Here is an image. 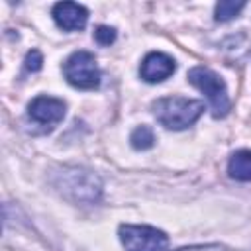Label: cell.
I'll return each mask as SVG.
<instances>
[{
  "mask_svg": "<svg viewBox=\"0 0 251 251\" xmlns=\"http://www.w3.org/2000/svg\"><path fill=\"white\" fill-rule=\"evenodd\" d=\"M53 20L65 31L82 29L88 22V10L76 2H59L53 6Z\"/></svg>",
  "mask_w": 251,
  "mask_h": 251,
  "instance_id": "8",
  "label": "cell"
},
{
  "mask_svg": "<svg viewBox=\"0 0 251 251\" xmlns=\"http://www.w3.org/2000/svg\"><path fill=\"white\" fill-rule=\"evenodd\" d=\"M188 82L196 86L200 92L206 94L214 118H224L229 112V98H227V88L226 82L220 75H216L208 67H192L188 71Z\"/></svg>",
  "mask_w": 251,
  "mask_h": 251,
  "instance_id": "2",
  "label": "cell"
},
{
  "mask_svg": "<svg viewBox=\"0 0 251 251\" xmlns=\"http://www.w3.org/2000/svg\"><path fill=\"white\" fill-rule=\"evenodd\" d=\"M227 173L231 178L241 180V182H251V151L249 149H239L229 157L227 163Z\"/></svg>",
  "mask_w": 251,
  "mask_h": 251,
  "instance_id": "9",
  "label": "cell"
},
{
  "mask_svg": "<svg viewBox=\"0 0 251 251\" xmlns=\"http://www.w3.org/2000/svg\"><path fill=\"white\" fill-rule=\"evenodd\" d=\"M94 39L98 45H110L116 41V29L110 25H98L94 29Z\"/></svg>",
  "mask_w": 251,
  "mask_h": 251,
  "instance_id": "12",
  "label": "cell"
},
{
  "mask_svg": "<svg viewBox=\"0 0 251 251\" xmlns=\"http://www.w3.org/2000/svg\"><path fill=\"white\" fill-rule=\"evenodd\" d=\"M245 8V2H233V0H222L216 4L214 18L216 22H229L233 20L241 10Z\"/></svg>",
  "mask_w": 251,
  "mask_h": 251,
  "instance_id": "11",
  "label": "cell"
},
{
  "mask_svg": "<svg viewBox=\"0 0 251 251\" xmlns=\"http://www.w3.org/2000/svg\"><path fill=\"white\" fill-rule=\"evenodd\" d=\"M204 112V104L200 100L182 98V96H165L153 102V114L161 126L167 129H186L190 127Z\"/></svg>",
  "mask_w": 251,
  "mask_h": 251,
  "instance_id": "1",
  "label": "cell"
},
{
  "mask_svg": "<svg viewBox=\"0 0 251 251\" xmlns=\"http://www.w3.org/2000/svg\"><path fill=\"white\" fill-rule=\"evenodd\" d=\"M63 190L71 192L78 202H94L100 196V182L92 173L73 169L71 173H65Z\"/></svg>",
  "mask_w": 251,
  "mask_h": 251,
  "instance_id": "5",
  "label": "cell"
},
{
  "mask_svg": "<svg viewBox=\"0 0 251 251\" xmlns=\"http://www.w3.org/2000/svg\"><path fill=\"white\" fill-rule=\"evenodd\" d=\"M178 251H224L218 245H208V247H190V249H178Z\"/></svg>",
  "mask_w": 251,
  "mask_h": 251,
  "instance_id": "14",
  "label": "cell"
},
{
  "mask_svg": "<svg viewBox=\"0 0 251 251\" xmlns=\"http://www.w3.org/2000/svg\"><path fill=\"white\" fill-rule=\"evenodd\" d=\"M67 82L80 90H94L100 84V69L90 51H75L63 65Z\"/></svg>",
  "mask_w": 251,
  "mask_h": 251,
  "instance_id": "3",
  "label": "cell"
},
{
  "mask_svg": "<svg viewBox=\"0 0 251 251\" xmlns=\"http://www.w3.org/2000/svg\"><path fill=\"white\" fill-rule=\"evenodd\" d=\"M120 241L126 251H167L169 237L165 231L153 226H135V224H122Z\"/></svg>",
  "mask_w": 251,
  "mask_h": 251,
  "instance_id": "4",
  "label": "cell"
},
{
  "mask_svg": "<svg viewBox=\"0 0 251 251\" xmlns=\"http://www.w3.org/2000/svg\"><path fill=\"white\" fill-rule=\"evenodd\" d=\"M65 102L55 96H35L27 106V116L41 126L53 127L65 118Z\"/></svg>",
  "mask_w": 251,
  "mask_h": 251,
  "instance_id": "6",
  "label": "cell"
},
{
  "mask_svg": "<svg viewBox=\"0 0 251 251\" xmlns=\"http://www.w3.org/2000/svg\"><path fill=\"white\" fill-rule=\"evenodd\" d=\"M24 67H25L27 73H37V71L43 67V57H41V53H39L37 49L27 51V55H25V59H24Z\"/></svg>",
  "mask_w": 251,
  "mask_h": 251,
  "instance_id": "13",
  "label": "cell"
},
{
  "mask_svg": "<svg viewBox=\"0 0 251 251\" xmlns=\"http://www.w3.org/2000/svg\"><path fill=\"white\" fill-rule=\"evenodd\" d=\"M129 141H131V147L137 149V151H145V149H151L155 145V133L149 126H139L131 131L129 135Z\"/></svg>",
  "mask_w": 251,
  "mask_h": 251,
  "instance_id": "10",
  "label": "cell"
},
{
  "mask_svg": "<svg viewBox=\"0 0 251 251\" xmlns=\"http://www.w3.org/2000/svg\"><path fill=\"white\" fill-rule=\"evenodd\" d=\"M175 69H176V65H175L173 57H169L167 53H161V51H151L141 61L139 76L145 82L155 84V82H163L165 78H169L175 73Z\"/></svg>",
  "mask_w": 251,
  "mask_h": 251,
  "instance_id": "7",
  "label": "cell"
}]
</instances>
